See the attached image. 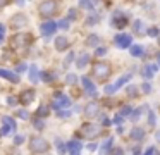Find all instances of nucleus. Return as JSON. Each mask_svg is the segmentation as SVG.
I'll return each mask as SVG.
<instances>
[{"mask_svg":"<svg viewBox=\"0 0 160 155\" xmlns=\"http://www.w3.org/2000/svg\"><path fill=\"white\" fill-rule=\"evenodd\" d=\"M93 74H95V78H98V79H107L108 76H110V65H108L107 62H98L93 67Z\"/></svg>","mask_w":160,"mask_h":155,"instance_id":"1","label":"nucleus"},{"mask_svg":"<svg viewBox=\"0 0 160 155\" xmlns=\"http://www.w3.org/2000/svg\"><path fill=\"white\" fill-rule=\"evenodd\" d=\"M57 9H59V3H57L55 0H45V2L40 5V12H42L43 16H53V14L57 12Z\"/></svg>","mask_w":160,"mask_h":155,"instance_id":"2","label":"nucleus"},{"mask_svg":"<svg viewBox=\"0 0 160 155\" xmlns=\"http://www.w3.org/2000/svg\"><path fill=\"white\" fill-rule=\"evenodd\" d=\"M81 133H83V136H86L88 140H93L95 136L100 134V126H98V124H84V126L81 127Z\"/></svg>","mask_w":160,"mask_h":155,"instance_id":"3","label":"nucleus"},{"mask_svg":"<svg viewBox=\"0 0 160 155\" xmlns=\"http://www.w3.org/2000/svg\"><path fill=\"white\" fill-rule=\"evenodd\" d=\"M47 148H48V143H47V140H43L42 136H35L31 140V152L42 153V152L47 150Z\"/></svg>","mask_w":160,"mask_h":155,"instance_id":"4","label":"nucleus"},{"mask_svg":"<svg viewBox=\"0 0 160 155\" xmlns=\"http://www.w3.org/2000/svg\"><path fill=\"white\" fill-rule=\"evenodd\" d=\"M71 105V100L67 98L66 95H62V93H55V98H53L52 102V107L53 109H62V107H69Z\"/></svg>","mask_w":160,"mask_h":155,"instance_id":"5","label":"nucleus"},{"mask_svg":"<svg viewBox=\"0 0 160 155\" xmlns=\"http://www.w3.org/2000/svg\"><path fill=\"white\" fill-rule=\"evenodd\" d=\"M112 24H114L115 28H119V29L128 26V16H124L121 10H115L114 16H112Z\"/></svg>","mask_w":160,"mask_h":155,"instance_id":"6","label":"nucleus"},{"mask_svg":"<svg viewBox=\"0 0 160 155\" xmlns=\"http://www.w3.org/2000/svg\"><path fill=\"white\" fill-rule=\"evenodd\" d=\"M4 124L5 126L0 129V134H2V136H5V134L14 133L16 131V121L14 119H11V117H4Z\"/></svg>","mask_w":160,"mask_h":155,"instance_id":"7","label":"nucleus"},{"mask_svg":"<svg viewBox=\"0 0 160 155\" xmlns=\"http://www.w3.org/2000/svg\"><path fill=\"white\" fill-rule=\"evenodd\" d=\"M57 26H59V24L53 23V21H47V23H43V24H42V28H40V29H42L43 36H52V34L55 33Z\"/></svg>","mask_w":160,"mask_h":155,"instance_id":"8","label":"nucleus"},{"mask_svg":"<svg viewBox=\"0 0 160 155\" xmlns=\"http://www.w3.org/2000/svg\"><path fill=\"white\" fill-rule=\"evenodd\" d=\"M131 40H132V36H129V34H117V36L114 38L115 45L121 47V48H128L129 45H131Z\"/></svg>","mask_w":160,"mask_h":155,"instance_id":"9","label":"nucleus"},{"mask_svg":"<svg viewBox=\"0 0 160 155\" xmlns=\"http://www.w3.org/2000/svg\"><path fill=\"white\" fill-rule=\"evenodd\" d=\"M98 112H100V105H98V103H95V102L88 103L86 109H84V114H86V117H95Z\"/></svg>","mask_w":160,"mask_h":155,"instance_id":"10","label":"nucleus"},{"mask_svg":"<svg viewBox=\"0 0 160 155\" xmlns=\"http://www.w3.org/2000/svg\"><path fill=\"white\" fill-rule=\"evenodd\" d=\"M83 86H84V90H86V93L90 96H97V88H95V85L86 78V76L83 78Z\"/></svg>","mask_w":160,"mask_h":155,"instance_id":"11","label":"nucleus"},{"mask_svg":"<svg viewBox=\"0 0 160 155\" xmlns=\"http://www.w3.org/2000/svg\"><path fill=\"white\" fill-rule=\"evenodd\" d=\"M67 150L71 152V155H79V152H81V143H79L78 140L69 141V143H67Z\"/></svg>","mask_w":160,"mask_h":155,"instance_id":"12","label":"nucleus"},{"mask_svg":"<svg viewBox=\"0 0 160 155\" xmlns=\"http://www.w3.org/2000/svg\"><path fill=\"white\" fill-rule=\"evenodd\" d=\"M33 100H35V91L33 90H24L21 95V102L24 103V105H28V103H31Z\"/></svg>","mask_w":160,"mask_h":155,"instance_id":"13","label":"nucleus"},{"mask_svg":"<svg viewBox=\"0 0 160 155\" xmlns=\"http://www.w3.org/2000/svg\"><path fill=\"white\" fill-rule=\"evenodd\" d=\"M26 21H28V19H26V16H22V14H18V16L12 17L11 23H12V26H14V28H21V26H24V24H26Z\"/></svg>","mask_w":160,"mask_h":155,"instance_id":"14","label":"nucleus"},{"mask_svg":"<svg viewBox=\"0 0 160 155\" xmlns=\"http://www.w3.org/2000/svg\"><path fill=\"white\" fill-rule=\"evenodd\" d=\"M67 45H69V40H67L66 36H59V38L55 40V48H57L59 52H60V50H66Z\"/></svg>","mask_w":160,"mask_h":155,"instance_id":"15","label":"nucleus"},{"mask_svg":"<svg viewBox=\"0 0 160 155\" xmlns=\"http://www.w3.org/2000/svg\"><path fill=\"white\" fill-rule=\"evenodd\" d=\"M0 76H2V78H5V79H9V81H12V83H19V78L14 74V72H11V71L0 69Z\"/></svg>","mask_w":160,"mask_h":155,"instance_id":"16","label":"nucleus"},{"mask_svg":"<svg viewBox=\"0 0 160 155\" xmlns=\"http://www.w3.org/2000/svg\"><path fill=\"white\" fill-rule=\"evenodd\" d=\"M26 41H29V34H18V36L14 38V41H12V45L18 47V45H24Z\"/></svg>","mask_w":160,"mask_h":155,"instance_id":"17","label":"nucleus"},{"mask_svg":"<svg viewBox=\"0 0 160 155\" xmlns=\"http://www.w3.org/2000/svg\"><path fill=\"white\" fill-rule=\"evenodd\" d=\"M143 136H145V131L139 129V127H134V129L131 131V138H132V140H141Z\"/></svg>","mask_w":160,"mask_h":155,"instance_id":"18","label":"nucleus"},{"mask_svg":"<svg viewBox=\"0 0 160 155\" xmlns=\"http://www.w3.org/2000/svg\"><path fill=\"white\" fill-rule=\"evenodd\" d=\"M88 60H90V55H88V54H83L79 59H78V64H76V65H78L79 69H83L84 65H86V62H88Z\"/></svg>","mask_w":160,"mask_h":155,"instance_id":"19","label":"nucleus"},{"mask_svg":"<svg viewBox=\"0 0 160 155\" xmlns=\"http://www.w3.org/2000/svg\"><path fill=\"white\" fill-rule=\"evenodd\" d=\"M153 69H152V65H146V67H143L141 69V74H143V78H146V79H150L153 76Z\"/></svg>","mask_w":160,"mask_h":155,"instance_id":"20","label":"nucleus"},{"mask_svg":"<svg viewBox=\"0 0 160 155\" xmlns=\"http://www.w3.org/2000/svg\"><path fill=\"white\" fill-rule=\"evenodd\" d=\"M131 55H132V57H141V55H143V48L139 47V45H132V47H131Z\"/></svg>","mask_w":160,"mask_h":155,"instance_id":"21","label":"nucleus"},{"mask_svg":"<svg viewBox=\"0 0 160 155\" xmlns=\"http://www.w3.org/2000/svg\"><path fill=\"white\" fill-rule=\"evenodd\" d=\"M29 78H31V81L33 83H36L38 81V69H36V65H31V69H29Z\"/></svg>","mask_w":160,"mask_h":155,"instance_id":"22","label":"nucleus"},{"mask_svg":"<svg viewBox=\"0 0 160 155\" xmlns=\"http://www.w3.org/2000/svg\"><path fill=\"white\" fill-rule=\"evenodd\" d=\"M129 79H131V74H124L122 78H119V79H117V83H115V88H121V86H122V85H126V83H128Z\"/></svg>","mask_w":160,"mask_h":155,"instance_id":"23","label":"nucleus"},{"mask_svg":"<svg viewBox=\"0 0 160 155\" xmlns=\"http://www.w3.org/2000/svg\"><path fill=\"white\" fill-rule=\"evenodd\" d=\"M98 40H100V36H98V34H90V38H88L86 45H90V47H95V45L98 43Z\"/></svg>","mask_w":160,"mask_h":155,"instance_id":"24","label":"nucleus"},{"mask_svg":"<svg viewBox=\"0 0 160 155\" xmlns=\"http://www.w3.org/2000/svg\"><path fill=\"white\" fill-rule=\"evenodd\" d=\"M112 141H114V140H112V138H108V140L105 141L103 145H102V150H100V153H102V155H105V153H107V152H108V148H110Z\"/></svg>","mask_w":160,"mask_h":155,"instance_id":"25","label":"nucleus"},{"mask_svg":"<svg viewBox=\"0 0 160 155\" xmlns=\"http://www.w3.org/2000/svg\"><path fill=\"white\" fill-rule=\"evenodd\" d=\"M79 5L83 7V9H86V10H93V3H91V0H79Z\"/></svg>","mask_w":160,"mask_h":155,"instance_id":"26","label":"nucleus"},{"mask_svg":"<svg viewBox=\"0 0 160 155\" xmlns=\"http://www.w3.org/2000/svg\"><path fill=\"white\" fill-rule=\"evenodd\" d=\"M97 21H100V16H98V14H91V16L86 19V23L88 24H97Z\"/></svg>","mask_w":160,"mask_h":155,"instance_id":"27","label":"nucleus"},{"mask_svg":"<svg viewBox=\"0 0 160 155\" xmlns=\"http://www.w3.org/2000/svg\"><path fill=\"white\" fill-rule=\"evenodd\" d=\"M115 91H117L115 85H107V86H105V93H107V95H114Z\"/></svg>","mask_w":160,"mask_h":155,"instance_id":"28","label":"nucleus"},{"mask_svg":"<svg viewBox=\"0 0 160 155\" xmlns=\"http://www.w3.org/2000/svg\"><path fill=\"white\" fill-rule=\"evenodd\" d=\"M78 81V78L74 74H67V78H66V83L67 85H74V83Z\"/></svg>","mask_w":160,"mask_h":155,"instance_id":"29","label":"nucleus"},{"mask_svg":"<svg viewBox=\"0 0 160 155\" xmlns=\"http://www.w3.org/2000/svg\"><path fill=\"white\" fill-rule=\"evenodd\" d=\"M143 110H146V107H143V109H138V110H134V114H132L131 121H138V117L141 116V112H143Z\"/></svg>","mask_w":160,"mask_h":155,"instance_id":"30","label":"nucleus"},{"mask_svg":"<svg viewBox=\"0 0 160 155\" xmlns=\"http://www.w3.org/2000/svg\"><path fill=\"white\" fill-rule=\"evenodd\" d=\"M36 114H38V116H47V114H48V107H47V105H42Z\"/></svg>","mask_w":160,"mask_h":155,"instance_id":"31","label":"nucleus"},{"mask_svg":"<svg viewBox=\"0 0 160 155\" xmlns=\"http://www.w3.org/2000/svg\"><path fill=\"white\" fill-rule=\"evenodd\" d=\"M72 59H74V54H69V55H67L66 60H64V67H69L71 62H72Z\"/></svg>","mask_w":160,"mask_h":155,"instance_id":"32","label":"nucleus"},{"mask_svg":"<svg viewBox=\"0 0 160 155\" xmlns=\"http://www.w3.org/2000/svg\"><path fill=\"white\" fill-rule=\"evenodd\" d=\"M148 34L155 38V36H160V31L157 29V28H150V29H148Z\"/></svg>","mask_w":160,"mask_h":155,"instance_id":"33","label":"nucleus"},{"mask_svg":"<svg viewBox=\"0 0 160 155\" xmlns=\"http://www.w3.org/2000/svg\"><path fill=\"white\" fill-rule=\"evenodd\" d=\"M18 117H21V119H28L29 117L28 110H18Z\"/></svg>","mask_w":160,"mask_h":155,"instance_id":"34","label":"nucleus"},{"mask_svg":"<svg viewBox=\"0 0 160 155\" xmlns=\"http://www.w3.org/2000/svg\"><path fill=\"white\" fill-rule=\"evenodd\" d=\"M66 148H67V147L62 143V141H57V150H59L60 153H64V152H66Z\"/></svg>","mask_w":160,"mask_h":155,"instance_id":"35","label":"nucleus"},{"mask_svg":"<svg viewBox=\"0 0 160 155\" xmlns=\"http://www.w3.org/2000/svg\"><path fill=\"white\" fill-rule=\"evenodd\" d=\"M141 90H143L145 93H150V91H152V86H150V83H143V85H141Z\"/></svg>","mask_w":160,"mask_h":155,"instance_id":"36","label":"nucleus"},{"mask_svg":"<svg viewBox=\"0 0 160 155\" xmlns=\"http://www.w3.org/2000/svg\"><path fill=\"white\" fill-rule=\"evenodd\" d=\"M59 26L64 28V29H67V28H69V21H67V19H62V21L59 23Z\"/></svg>","mask_w":160,"mask_h":155,"instance_id":"37","label":"nucleus"},{"mask_svg":"<svg viewBox=\"0 0 160 155\" xmlns=\"http://www.w3.org/2000/svg\"><path fill=\"white\" fill-rule=\"evenodd\" d=\"M105 54H107V48H103V47H98L97 48V55H98V57H100V55H105Z\"/></svg>","mask_w":160,"mask_h":155,"instance_id":"38","label":"nucleus"},{"mask_svg":"<svg viewBox=\"0 0 160 155\" xmlns=\"http://www.w3.org/2000/svg\"><path fill=\"white\" fill-rule=\"evenodd\" d=\"M143 29V23L141 21H136L134 23V31H141Z\"/></svg>","mask_w":160,"mask_h":155,"instance_id":"39","label":"nucleus"},{"mask_svg":"<svg viewBox=\"0 0 160 155\" xmlns=\"http://www.w3.org/2000/svg\"><path fill=\"white\" fill-rule=\"evenodd\" d=\"M136 90H138L136 86H129V88H128V93H129L131 96H136Z\"/></svg>","mask_w":160,"mask_h":155,"instance_id":"40","label":"nucleus"},{"mask_svg":"<svg viewBox=\"0 0 160 155\" xmlns=\"http://www.w3.org/2000/svg\"><path fill=\"white\" fill-rule=\"evenodd\" d=\"M22 141H24V136H21V134H19V136H16V140H14V143L16 145H21Z\"/></svg>","mask_w":160,"mask_h":155,"instance_id":"41","label":"nucleus"},{"mask_svg":"<svg viewBox=\"0 0 160 155\" xmlns=\"http://www.w3.org/2000/svg\"><path fill=\"white\" fill-rule=\"evenodd\" d=\"M42 78H43V81H52V76H50L48 72H43Z\"/></svg>","mask_w":160,"mask_h":155,"instance_id":"42","label":"nucleus"},{"mask_svg":"<svg viewBox=\"0 0 160 155\" xmlns=\"http://www.w3.org/2000/svg\"><path fill=\"white\" fill-rule=\"evenodd\" d=\"M148 116H150V119H148V121H150V124H155V114H153L152 110H150Z\"/></svg>","mask_w":160,"mask_h":155,"instance_id":"43","label":"nucleus"},{"mask_svg":"<svg viewBox=\"0 0 160 155\" xmlns=\"http://www.w3.org/2000/svg\"><path fill=\"white\" fill-rule=\"evenodd\" d=\"M100 119H102V124H105V126H108V124H110V121H108L107 116H102Z\"/></svg>","mask_w":160,"mask_h":155,"instance_id":"44","label":"nucleus"},{"mask_svg":"<svg viewBox=\"0 0 160 155\" xmlns=\"http://www.w3.org/2000/svg\"><path fill=\"white\" fill-rule=\"evenodd\" d=\"M129 112H131V107H129V105H126L124 109L121 110V116H122V114H129Z\"/></svg>","mask_w":160,"mask_h":155,"instance_id":"45","label":"nucleus"},{"mask_svg":"<svg viewBox=\"0 0 160 155\" xmlns=\"http://www.w3.org/2000/svg\"><path fill=\"white\" fill-rule=\"evenodd\" d=\"M114 122H115V124H121V122H122V116H121V114L114 117Z\"/></svg>","mask_w":160,"mask_h":155,"instance_id":"46","label":"nucleus"},{"mask_svg":"<svg viewBox=\"0 0 160 155\" xmlns=\"http://www.w3.org/2000/svg\"><path fill=\"white\" fill-rule=\"evenodd\" d=\"M26 69H28V67H26V64H19L18 65V72H22V71H26Z\"/></svg>","mask_w":160,"mask_h":155,"instance_id":"47","label":"nucleus"},{"mask_svg":"<svg viewBox=\"0 0 160 155\" xmlns=\"http://www.w3.org/2000/svg\"><path fill=\"white\" fill-rule=\"evenodd\" d=\"M76 16H78V14H76V10H72V9H71V10H69V17H71V19H76Z\"/></svg>","mask_w":160,"mask_h":155,"instance_id":"48","label":"nucleus"},{"mask_svg":"<svg viewBox=\"0 0 160 155\" xmlns=\"http://www.w3.org/2000/svg\"><path fill=\"white\" fill-rule=\"evenodd\" d=\"M35 127H38V129H42V127H43V122H42V121H35Z\"/></svg>","mask_w":160,"mask_h":155,"instance_id":"49","label":"nucleus"},{"mask_svg":"<svg viewBox=\"0 0 160 155\" xmlns=\"http://www.w3.org/2000/svg\"><path fill=\"white\" fill-rule=\"evenodd\" d=\"M88 150H90V152H95V150H97V145H95V143L88 145Z\"/></svg>","mask_w":160,"mask_h":155,"instance_id":"50","label":"nucleus"},{"mask_svg":"<svg viewBox=\"0 0 160 155\" xmlns=\"http://www.w3.org/2000/svg\"><path fill=\"white\" fill-rule=\"evenodd\" d=\"M59 116H60V117H69V112H64V110H59Z\"/></svg>","mask_w":160,"mask_h":155,"instance_id":"51","label":"nucleus"},{"mask_svg":"<svg viewBox=\"0 0 160 155\" xmlns=\"http://www.w3.org/2000/svg\"><path fill=\"white\" fill-rule=\"evenodd\" d=\"M7 102H9V105H12V103H16V98H14V96H9Z\"/></svg>","mask_w":160,"mask_h":155,"instance_id":"52","label":"nucleus"},{"mask_svg":"<svg viewBox=\"0 0 160 155\" xmlns=\"http://www.w3.org/2000/svg\"><path fill=\"white\" fill-rule=\"evenodd\" d=\"M153 153H155V148L152 147V148H148V152H146L145 155H153Z\"/></svg>","mask_w":160,"mask_h":155,"instance_id":"53","label":"nucleus"},{"mask_svg":"<svg viewBox=\"0 0 160 155\" xmlns=\"http://www.w3.org/2000/svg\"><path fill=\"white\" fill-rule=\"evenodd\" d=\"M114 155H124V152H122L121 148H117V150H114Z\"/></svg>","mask_w":160,"mask_h":155,"instance_id":"54","label":"nucleus"},{"mask_svg":"<svg viewBox=\"0 0 160 155\" xmlns=\"http://www.w3.org/2000/svg\"><path fill=\"white\" fill-rule=\"evenodd\" d=\"M9 2V0H0V7H4L5 5V3H7Z\"/></svg>","mask_w":160,"mask_h":155,"instance_id":"55","label":"nucleus"},{"mask_svg":"<svg viewBox=\"0 0 160 155\" xmlns=\"http://www.w3.org/2000/svg\"><path fill=\"white\" fill-rule=\"evenodd\" d=\"M155 136H157V140L160 141V131H157V134H155Z\"/></svg>","mask_w":160,"mask_h":155,"instance_id":"56","label":"nucleus"},{"mask_svg":"<svg viewBox=\"0 0 160 155\" xmlns=\"http://www.w3.org/2000/svg\"><path fill=\"white\" fill-rule=\"evenodd\" d=\"M4 33V26H0V34Z\"/></svg>","mask_w":160,"mask_h":155,"instance_id":"57","label":"nucleus"},{"mask_svg":"<svg viewBox=\"0 0 160 155\" xmlns=\"http://www.w3.org/2000/svg\"><path fill=\"white\" fill-rule=\"evenodd\" d=\"M157 60H158V65H160V54L157 55Z\"/></svg>","mask_w":160,"mask_h":155,"instance_id":"58","label":"nucleus"},{"mask_svg":"<svg viewBox=\"0 0 160 155\" xmlns=\"http://www.w3.org/2000/svg\"><path fill=\"white\" fill-rule=\"evenodd\" d=\"M2 40H4V38H2V34H0V41H2Z\"/></svg>","mask_w":160,"mask_h":155,"instance_id":"59","label":"nucleus"},{"mask_svg":"<svg viewBox=\"0 0 160 155\" xmlns=\"http://www.w3.org/2000/svg\"><path fill=\"white\" fill-rule=\"evenodd\" d=\"M158 45H160V36H158Z\"/></svg>","mask_w":160,"mask_h":155,"instance_id":"60","label":"nucleus"},{"mask_svg":"<svg viewBox=\"0 0 160 155\" xmlns=\"http://www.w3.org/2000/svg\"><path fill=\"white\" fill-rule=\"evenodd\" d=\"M136 155H138V153H136Z\"/></svg>","mask_w":160,"mask_h":155,"instance_id":"61","label":"nucleus"}]
</instances>
